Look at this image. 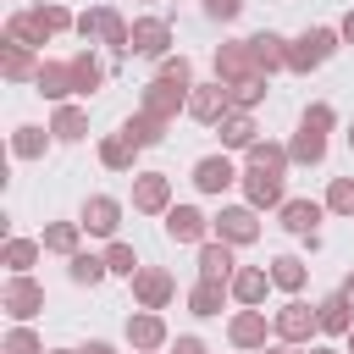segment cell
<instances>
[{"label": "cell", "instance_id": "45", "mask_svg": "<svg viewBox=\"0 0 354 354\" xmlns=\"http://www.w3.org/2000/svg\"><path fill=\"white\" fill-rule=\"evenodd\" d=\"M77 354H116L111 343H88V348H77Z\"/></svg>", "mask_w": 354, "mask_h": 354}, {"label": "cell", "instance_id": "38", "mask_svg": "<svg viewBox=\"0 0 354 354\" xmlns=\"http://www.w3.org/2000/svg\"><path fill=\"white\" fill-rule=\"evenodd\" d=\"M243 155H249V166H277V171H288V149H282V144H266V138H254Z\"/></svg>", "mask_w": 354, "mask_h": 354}, {"label": "cell", "instance_id": "23", "mask_svg": "<svg viewBox=\"0 0 354 354\" xmlns=\"http://www.w3.org/2000/svg\"><path fill=\"white\" fill-rule=\"evenodd\" d=\"M127 343L144 354V348H166V321L155 315V310H144V315H127Z\"/></svg>", "mask_w": 354, "mask_h": 354}, {"label": "cell", "instance_id": "34", "mask_svg": "<svg viewBox=\"0 0 354 354\" xmlns=\"http://www.w3.org/2000/svg\"><path fill=\"white\" fill-rule=\"evenodd\" d=\"M105 271H111V266H105V254H83V249H77V254L66 260V277H72L77 288H94V282H105Z\"/></svg>", "mask_w": 354, "mask_h": 354}, {"label": "cell", "instance_id": "24", "mask_svg": "<svg viewBox=\"0 0 354 354\" xmlns=\"http://www.w3.org/2000/svg\"><path fill=\"white\" fill-rule=\"evenodd\" d=\"M249 50H254V66H260L266 77L288 66V39H282V33H254V39H249Z\"/></svg>", "mask_w": 354, "mask_h": 354}, {"label": "cell", "instance_id": "21", "mask_svg": "<svg viewBox=\"0 0 354 354\" xmlns=\"http://www.w3.org/2000/svg\"><path fill=\"white\" fill-rule=\"evenodd\" d=\"M277 210H282V227H288L293 238H310V232H315V221L326 216V205H315V199H282Z\"/></svg>", "mask_w": 354, "mask_h": 354}, {"label": "cell", "instance_id": "42", "mask_svg": "<svg viewBox=\"0 0 354 354\" xmlns=\"http://www.w3.org/2000/svg\"><path fill=\"white\" fill-rule=\"evenodd\" d=\"M39 17H44V28H50V33H66V28H77V17H72L66 6H39Z\"/></svg>", "mask_w": 354, "mask_h": 354}, {"label": "cell", "instance_id": "17", "mask_svg": "<svg viewBox=\"0 0 354 354\" xmlns=\"http://www.w3.org/2000/svg\"><path fill=\"white\" fill-rule=\"evenodd\" d=\"M39 66H44V61H33V44H17V39L0 44V72H6L11 83H33Z\"/></svg>", "mask_w": 354, "mask_h": 354}, {"label": "cell", "instance_id": "41", "mask_svg": "<svg viewBox=\"0 0 354 354\" xmlns=\"http://www.w3.org/2000/svg\"><path fill=\"white\" fill-rule=\"evenodd\" d=\"M6 354H44V343H39V332L11 326V332H6Z\"/></svg>", "mask_w": 354, "mask_h": 354}, {"label": "cell", "instance_id": "6", "mask_svg": "<svg viewBox=\"0 0 354 354\" xmlns=\"http://www.w3.org/2000/svg\"><path fill=\"white\" fill-rule=\"evenodd\" d=\"M271 326H277V337H282V343H310V337L321 332L315 304H304V299H288V304L271 315Z\"/></svg>", "mask_w": 354, "mask_h": 354}, {"label": "cell", "instance_id": "49", "mask_svg": "<svg viewBox=\"0 0 354 354\" xmlns=\"http://www.w3.org/2000/svg\"><path fill=\"white\" fill-rule=\"evenodd\" d=\"M343 343H348V354H354V326H348V337H343Z\"/></svg>", "mask_w": 354, "mask_h": 354}, {"label": "cell", "instance_id": "39", "mask_svg": "<svg viewBox=\"0 0 354 354\" xmlns=\"http://www.w3.org/2000/svg\"><path fill=\"white\" fill-rule=\"evenodd\" d=\"M326 210H332V216H354V177H332V188H326Z\"/></svg>", "mask_w": 354, "mask_h": 354}, {"label": "cell", "instance_id": "35", "mask_svg": "<svg viewBox=\"0 0 354 354\" xmlns=\"http://www.w3.org/2000/svg\"><path fill=\"white\" fill-rule=\"evenodd\" d=\"M304 277H310V271H304V260H299V254H277V260H271V288L299 293V288H304Z\"/></svg>", "mask_w": 354, "mask_h": 354}, {"label": "cell", "instance_id": "27", "mask_svg": "<svg viewBox=\"0 0 354 354\" xmlns=\"http://www.w3.org/2000/svg\"><path fill=\"white\" fill-rule=\"evenodd\" d=\"M227 293H232L227 282H216V277H199V282H194V293H188V310H194V315H221Z\"/></svg>", "mask_w": 354, "mask_h": 354}, {"label": "cell", "instance_id": "18", "mask_svg": "<svg viewBox=\"0 0 354 354\" xmlns=\"http://www.w3.org/2000/svg\"><path fill=\"white\" fill-rule=\"evenodd\" d=\"M33 88H39L44 100H66V94H77V72H72V61H44L39 77H33Z\"/></svg>", "mask_w": 354, "mask_h": 354}, {"label": "cell", "instance_id": "7", "mask_svg": "<svg viewBox=\"0 0 354 354\" xmlns=\"http://www.w3.org/2000/svg\"><path fill=\"white\" fill-rule=\"evenodd\" d=\"M210 232L238 249V243H254L260 238V216H254V205H221V216L210 221Z\"/></svg>", "mask_w": 354, "mask_h": 354}, {"label": "cell", "instance_id": "54", "mask_svg": "<svg viewBox=\"0 0 354 354\" xmlns=\"http://www.w3.org/2000/svg\"><path fill=\"white\" fill-rule=\"evenodd\" d=\"M238 354H254V348H238Z\"/></svg>", "mask_w": 354, "mask_h": 354}, {"label": "cell", "instance_id": "8", "mask_svg": "<svg viewBox=\"0 0 354 354\" xmlns=\"http://www.w3.org/2000/svg\"><path fill=\"white\" fill-rule=\"evenodd\" d=\"M127 282H133V299H138L144 310H166V304H171V293H177L171 271H160V266H138Z\"/></svg>", "mask_w": 354, "mask_h": 354}, {"label": "cell", "instance_id": "40", "mask_svg": "<svg viewBox=\"0 0 354 354\" xmlns=\"http://www.w3.org/2000/svg\"><path fill=\"white\" fill-rule=\"evenodd\" d=\"M105 266H111L116 277H133V271H138V249H133V243H111V249H105Z\"/></svg>", "mask_w": 354, "mask_h": 354}, {"label": "cell", "instance_id": "43", "mask_svg": "<svg viewBox=\"0 0 354 354\" xmlns=\"http://www.w3.org/2000/svg\"><path fill=\"white\" fill-rule=\"evenodd\" d=\"M238 11H243V0H205V17L210 22H232Z\"/></svg>", "mask_w": 354, "mask_h": 354}, {"label": "cell", "instance_id": "52", "mask_svg": "<svg viewBox=\"0 0 354 354\" xmlns=\"http://www.w3.org/2000/svg\"><path fill=\"white\" fill-rule=\"evenodd\" d=\"M348 149H354V127H348Z\"/></svg>", "mask_w": 354, "mask_h": 354}, {"label": "cell", "instance_id": "30", "mask_svg": "<svg viewBox=\"0 0 354 354\" xmlns=\"http://www.w3.org/2000/svg\"><path fill=\"white\" fill-rule=\"evenodd\" d=\"M166 127H171V122H160V116H149V111H138V116H127V122H122V133H127L138 149L160 144V138H166Z\"/></svg>", "mask_w": 354, "mask_h": 354}, {"label": "cell", "instance_id": "31", "mask_svg": "<svg viewBox=\"0 0 354 354\" xmlns=\"http://www.w3.org/2000/svg\"><path fill=\"white\" fill-rule=\"evenodd\" d=\"M39 254H44V243H39V238H6V249H0V260H6V271H11V277H22Z\"/></svg>", "mask_w": 354, "mask_h": 354}, {"label": "cell", "instance_id": "32", "mask_svg": "<svg viewBox=\"0 0 354 354\" xmlns=\"http://www.w3.org/2000/svg\"><path fill=\"white\" fill-rule=\"evenodd\" d=\"M133 155H138V144L127 133H111L100 144V166H111V171H133Z\"/></svg>", "mask_w": 354, "mask_h": 354}, {"label": "cell", "instance_id": "37", "mask_svg": "<svg viewBox=\"0 0 354 354\" xmlns=\"http://www.w3.org/2000/svg\"><path fill=\"white\" fill-rule=\"evenodd\" d=\"M72 72H77V94H94V88L105 83V66H100L88 50H77V55H72Z\"/></svg>", "mask_w": 354, "mask_h": 354}, {"label": "cell", "instance_id": "13", "mask_svg": "<svg viewBox=\"0 0 354 354\" xmlns=\"http://www.w3.org/2000/svg\"><path fill=\"white\" fill-rule=\"evenodd\" d=\"M0 304L11 310V321H33V315L44 310V288L22 271V277H11V282H6V299H0Z\"/></svg>", "mask_w": 354, "mask_h": 354}, {"label": "cell", "instance_id": "46", "mask_svg": "<svg viewBox=\"0 0 354 354\" xmlns=\"http://www.w3.org/2000/svg\"><path fill=\"white\" fill-rule=\"evenodd\" d=\"M337 33H343V39H348V44H354V11H348V17H343V28H337Z\"/></svg>", "mask_w": 354, "mask_h": 354}, {"label": "cell", "instance_id": "11", "mask_svg": "<svg viewBox=\"0 0 354 354\" xmlns=\"http://www.w3.org/2000/svg\"><path fill=\"white\" fill-rule=\"evenodd\" d=\"M133 210H144V216L171 210V177L166 171H138L133 177Z\"/></svg>", "mask_w": 354, "mask_h": 354}, {"label": "cell", "instance_id": "29", "mask_svg": "<svg viewBox=\"0 0 354 354\" xmlns=\"http://www.w3.org/2000/svg\"><path fill=\"white\" fill-rule=\"evenodd\" d=\"M50 133H55L61 144H77V138L88 133V111H83V105H66V100H61V111H55Z\"/></svg>", "mask_w": 354, "mask_h": 354}, {"label": "cell", "instance_id": "51", "mask_svg": "<svg viewBox=\"0 0 354 354\" xmlns=\"http://www.w3.org/2000/svg\"><path fill=\"white\" fill-rule=\"evenodd\" d=\"M50 354H77V348H50Z\"/></svg>", "mask_w": 354, "mask_h": 354}, {"label": "cell", "instance_id": "16", "mask_svg": "<svg viewBox=\"0 0 354 354\" xmlns=\"http://www.w3.org/2000/svg\"><path fill=\"white\" fill-rule=\"evenodd\" d=\"M232 183H238V166H232L227 155H205V160L194 166V188H199V194H227Z\"/></svg>", "mask_w": 354, "mask_h": 354}, {"label": "cell", "instance_id": "33", "mask_svg": "<svg viewBox=\"0 0 354 354\" xmlns=\"http://www.w3.org/2000/svg\"><path fill=\"white\" fill-rule=\"evenodd\" d=\"M77 232H83V221H50L39 243H44L50 254H66V260H72V254H77Z\"/></svg>", "mask_w": 354, "mask_h": 354}, {"label": "cell", "instance_id": "48", "mask_svg": "<svg viewBox=\"0 0 354 354\" xmlns=\"http://www.w3.org/2000/svg\"><path fill=\"white\" fill-rule=\"evenodd\" d=\"M343 299H348V304H354V271H348V277H343Z\"/></svg>", "mask_w": 354, "mask_h": 354}, {"label": "cell", "instance_id": "14", "mask_svg": "<svg viewBox=\"0 0 354 354\" xmlns=\"http://www.w3.org/2000/svg\"><path fill=\"white\" fill-rule=\"evenodd\" d=\"M205 232H210L205 210H194V205H171L166 210V238L171 243H205Z\"/></svg>", "mask_w": 354, "mask_h": 354}, {"label": "cell", "instance_id": "4", "mask_svg": "<svg viewBox=\"0 0 354 354\" xmlns=\"http://www.w3.org/2000/svg\"><path fill=\"white\" fill-rule=\"evenodd\" d=\"M77 33H83L88 44H94V39H100V44H111V50H127V39H133V28H127L111 6H88V11L77 17Z\"/></svg>", "mask_w": 354, "mask_h": 354}, {"label": "cell", "instance_id": "19", "mask_svg": "<svg viewBox=\"0 0 354 354\" xmlns=\"http://www.w3.org/2000/svg\"><path fill=\"white\" fill-rule=\"evenodd\" d=\"M238 260H232V243L227 238H205L199 243V277H216V282H232Z\"/></svg>", "mask_w": 354, "mask_h": 354}, {"label": "cell", "instance_id": "50", "mask_svg": "<svg viewBox=\"0 0 354 354\" xmlns=\"http://www.w3.org/2000/svg\"><path fill=\"white\" fill-rule=\"evenodd\" d=\"M310 354H337V348H310Z\"/></svg>", "mask_w": 354, "mask_h": 354}, {"label": "cell", "instance_id": "53", "mask_svg": "<svg viewBox=\"0 0 354 354\" xmlns=\"http://www.w3.org/2000/svg\"><path fill=\"white\" fill-rule=\"evenodd\" d=\"M144 354H160V348H144Z\"/></svg>", "mask_w": 354, "mask_h": 354}, {"label": "cell", "instance_id": "36", "mask_svg": "<svg viewBox=\"0 0 354 354\" xmlns=\"http://www.w3.org/2000/svg\"><path fill=\"white\" fill-rule=\"evenodd\" d=\"M44 149H50V133H44V127H17V133H11V155H17V160H39Z\"/></svg>", "mask_w": 354, "mask_h": 354}, {"label": "cell", "instance_id": "3", "mask_svg": "<svg viewBox=\"0 0 354 354\" xmlns=\"http://www.w3.org/2000/svg\"><path fill=\"white\" fill-rule=\"evenodd\" d=\"M337 28H310V33H299L293 44H288V72H310V66H321V61H332L337 55Z\"/></svg>", "mask_w": 354, "mask_h": 354}, {"label": "cell", "instance_id": "25", "mask_svg": "<svg viewBox=\"0 0 354 354\" xmlns=\"http://www.w3.org/2000/svg\"><path fill=\"white\" fill-rule=\"evenodd\" d=\"M216 133H221V144H227V149H249V144H254V116L232 105V111L216 122Z\"/></svg>", "mask_w": 354, "mask_h": 354}, {"label": "cell", "instance_id": "5", "mask_svg": "<svg viewBox=\"0 0 354 354\" xmlns=\"http://www.w3.org/2000/svg\"><path fill=\"white\" fill-rule=\"evenodd\" d=\"M254 77H266V72L254 66V50H249V39H232V44H221V50H216V83L238 88V83H254Z\"/></svg>", "mask_w": 354, "mask_h": 354}, {"label": "cell", "instance_id": "2", "mask_svg": "<svg viewBox=\"0 0 354 354\" xmlns=\"http://www.w3.org/2000/svg\"><path fill=\"white\" fill-rule=\"evenodd\" d=\"M337 116H332V105L326 100H315L310 111H304V122H299V133H293V144H288V160L293 166H321L326 160V127H332Z\"/></svg>", "mask_w": 354, "mask_h": 354}, {"label": "cell", "instance_id": "22", "mask_svg": "<svg viewBox=\"0 0 354 354\" xmlns=\"http://www.w3.org/2000/svg\"><path fill=\"white\" fill-rule=\"evenodd\" d=\"M315 321H321V332H332V337H348V326H354V304L343 299V288H337V293H326V299L315 304Z\"/></svg>", "mask_w": 354, "mask_h": 354}, {"label": "cell", "instance_id": "26", "mask_svg": "<svg viewBox=\"0 0 354 354\" xmlns=\"http://www.w3.org/2000/svg\"><path fill=\"white\" fill-rule=\"evenodd\" d=\"M232 299L238 304H260L266 299V288H271V271H260V266H243V271H232Z\"/></svg>", "mask_w": 354, "mask_h": 354}, {"label": "cell", "instance_id": "10", "mask_svg": "<svg viewBox=\"0 0 354 354\" xmlns=\"http://www.w3.org/2000/svg\"><path fill=\"white\" fill-rule=\"evenodd\" d=\"M243 194H249L254 210L282 205V171H277V166H243Z\"/></svg>", "mask_w": 354, "mask_h": 354}, {"label": "cell", "instance_id": "15", "mask_svg": "<svg viewBox=\"0 0 354 354\" xmlns=\"http://www.w3.org/2000/svg\"><path fill=\"white\" fill-rule=\"evenodd\" d=\"M166 44H171V22L166 17H138L133 22V39H127L133 55H166Z\"/></svg>", "mask_w": 354, "mask_h": 354}, {"label": "cell", "instance_id": "20", "mask_svg": "<svg viewBox=\"0 0 354 354\" xmlns=\"http://www.w3.org/2000/svg\"><path fill=\"white\" fill-rule=\"evenodd\" d=\"M227 337H232V348H266V310H238L232 321H227Z\"/></svg>", "mask_w": 354, "mask_h": 354}, {"label": "cell", "instance_id": "28", "mask_svg": "<svg viewBox=\"0 0 354 354\" xmlns=\"http://www.w3.org/2000/svg\"><path fill=\"white\" fill-rule=\"evenodd\" d=\"M6 39H17V44H33V50H39V44L50 39V28H44L39 6H33V11H17V17L6 22Z\"/></svg>", "mask_w": 354, "mask_h": 354}, {"label": "cell", "instance_id": "1", "mask_svg": "<svg viewBox=\"0 0 354 354\" xmlns=\"http://www.w3.org/2000/svg\"><path fill=\"white\" fill-rule=\"evenodd\" d=\"M188 94H194V66L183 55H171V61H160V72L144 88V105L138 111H149L160 122H177V111H188Z\"/></svg>", "mask_w": 354, "mask_h": 354}, {"label": "cell", "instance_id": "47", "mask_svg": "<svg viewBox=\"0 0 354 354\" xmlns=\"http://www.w3.org/2000/svg\"><path fill=\"white\" fill-rule=\"evenodd\" d=\"M260 354H299V343H277V348H260Z\"/></svg>", "mask_w": 354, "mask_h": 354}, {"label": "cell", "instance_id": "9", "mask_svg": "<svg viewBox=\"0 0 354 354\" xmlns=\"http://www.w3.org/2000/svg\"><path fill=\"white\" fill-rule=\"evenodd\" d=\"M227 111H232V88H227V83H194V94H188V116H194V122L216 127Z\"/></svg>", "mask_w": 354, "mask_h": 354}, {"label": "cell", "instance_id": "44", "mask_svg": "<svg viewBox=\"0 0 354 354\" xmlns=\"http://www.w3.org/2000/svg\"><path fill=\"white\" fill-rule=\"evenodd\" d=\"M171 354H210V348H205L199 337H177V343H171Z\"/></svg>", "mask_w": 354, "mask_h": 354}, {"label": "cell", "instance_id": "12", "mask_svg": "<svg viewBox=\"0 0 354 354\" xmlns=\"http://www.w3.org/2000/svg\"><path fill=\"white\" fill-rule=\"evenodd\" d=\"M83 232H94V238H116V227H122V199H111V194H94V199H83Z\"/></svg>", "mask_w": 354, "mask_h": 354}]
</instances>
